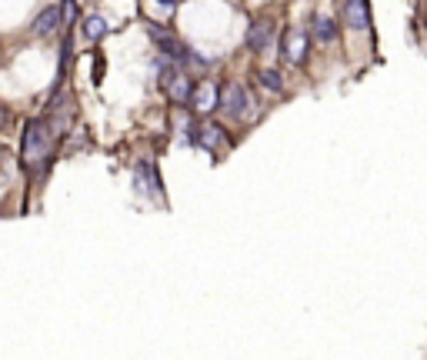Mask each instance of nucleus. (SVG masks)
<instances>
[{"label": "nucleus", "instance_id": "f257e3e1", "mask_svg": "<svg viewBox=\"0 0 427 360\" xmlns=\"http://www.w3.org/2000/svg\"><path fill=\"white\" fill-rule=\"evenodd\" d=\"M50 153H54V123L44 117L27 120L24 140H20V164L37 174L50 164Z\"/></svg>", "mask_w": 427, "mask_h": 360}, {"label": "nucleus", "instance_id": "f03ea898", "mask_svg": "<svg viewBox=\"0 0 427 360\" xmlns=\"http://www.w3.org/2000/svg\"><path fill=\"white\" fill-rule=\"evenodd\" d=\"M250 93H247V87L244 84H237V80H230V84H224L220 87V114L224 117H230V120H244L247 114H250Z\"/></svg>", "mask_w": 427, "mask_h": 360}, {"label": "nucleus", "instance_id": "7ed1b4c3", "mask_svg": "<svg viewBox=\"0 0 427 360\" xmlns=\"http://www.w3.org/2000/svg\"><path fill=\"white\" fill-rule=\"evenodd\" d=\"M307 50H310V37H307L304 30H284V37H280V57L294 63V67H301L307 60Z\"/></svg>", "mask_w": 427, "mask_h": 360}, {"label": "nucleus", "instance_id": "20e7f679", "mask_svg": "<svg viewBox=\"0 0 427 360\" xmlns=\"http://www.w3.org/2000/svg\"><path fill=\"white\" fill-rule=\"evenodd\" d=\"M187 104L194 107L197 114H207L214 107L220 104V87L214 84L211 77H204V80H194V90H190V100Z\"/></svg>", "mask_w": 427, "mask_h": 360}, {"label": "nucleus", "instance_id": "39448f33", "mask_svg": "<svg viewBox=\"0 0 427 360\" xmlns=\"http://www.w3.org/2000/svg\"><path fill=\"white\" fill-rule=\"evenodd\" d=\"M160 87L167 90L170 104L187 107V100H190V90H194V80H190V74H187L183 67H174V70H170V77L160 84Z\"/></svg>", "mask_w": 427, "mask_h": 360}, {"label": "nucleus", "instance_id": "423d86ee", "mask_svg": "<svg viewBox=\"0 0 427 360\" xmlns=\"http://www.w3.org/2000/svg\"><path fill=\"white\" fill-rule=\"evenodd\" d=\"M147 33H151V40L157 44V50L164 54V57L170 60H177V63H183V57H187V47L170 33L167 27H157V24H147Z\"/></svg>", "mask_w": 427, "mask_h": 360}, {"label": "nucleus", "instance_id": "0eeeda50", "mask_svg": "<svg viewBox=\"0 0 427 360\" xmlns=\"http://www.w3.org/2000/svg\"><path fill=\"white\" fill-rule=\"evenodd\" d=\"M274 37H277L274 20H254L250 30H247V50H250V54H264V50L274 47Z\"/></svg>", "mask_w": 427, "mask_h": 360}, {"label": "nucleus", "instance_id": "6e6552de", "mask_svg": "<svg viewBox=\"0 0 427 360\" xmlns=\"http://www.w3.org/2000/svg\"><path fill=\"white\" fill-rule=\"evenodd\" d=\"M340 20L351 30H370V7H367V0H344L340 3Z\"/></svg>", "mask_w": 427, "mask_h": 360}, {"label": "nucleus", "instance_id": "1a4fd4ad", "mask_svg": "<svg viewBox=\"0 0 427 360\" xmlns=\"http://www.w3.org/2000/svg\"><path fill=\"white\" fill-rule=\"evenodd\" d=\"M63 24V10L57 7V3H50V7H44L40 14L33 17V24H31V33L33 37H50V33H57Z\"/></svg>", "mask_w": 427, "mask_h": 360}, {"label": "nucleus", "instance_id": "9d476101", "mask_svg": "<svg viewBox=\"0 0 427 360\" xmlns=\"http://www.w3.org/2000/svg\"><path fill=\"white\" fill-rule=\"evenodd\" d=\"M134 183H137V190H151V194H160V174H157V164H153L151 157H144V160H137V167H134Z\"/></svg>", "mask_w": 427, "mask_h": 360}, {"label": "nucleus", "instance_id": "9b49d317", "mask_svg": "<svg viewBox=\"0 0 427 360\" xmlns=\"http://www.w3.org/2000/svg\"><path fill=\"white\" fill-rule=\"evenodd\" d=\"M194 144H200L204 150H211L214 153V150L227 147V134H224V127H220V123H200Z\"/></svg>", "mask_w": 427, "mask_h": 360}, {"label": "nucleus", "instance_id": "f8f14e48", "mask_svg": "<svg viewBox=\"0 0 427 360\" xmlns=\"http://www.w3.org/2000/svg\"><path fill=\"white\" fill-rule=\"evenodd\" d=\"M257 84L264 90H271V93H284V77H280V70H274V67L257 70Z\"/></svg>", "mask_w": 427, "mask_h": 360}, {"label": "nucleus", "instance_id": "ddd939ff", "mask_svg": "<svg viewBox=\"0 0 427 360\" xmlns=\"http://www.w3.org/2000/svg\"><path fill=\"white\" fill-rule=\"evenodd\" d=\"M314 37H317L320 44H334L337 40V24L331 17H317L314 20Z\"/></svg>", "mask_w": 427, "mask_h": 360}, {"label": "nucleus", "instance_id": "4468645a", "mask_svg": "<svg viewBox=\"0 0 427 360\" xmlns=\"http://www.w3.org/2000/svg\"><path fill=\"white\" fill-rule=\"evenodd\" d=\"M84 37H87V40H93V44H97L100 37H107V20H104V17H97V14L87 17V20H84Z\"/></svg>", "mask_w": 427, "mask_h": 360}, {"label": "nucleus", "instance_id": "2eb2a0df", "mask_svg": "<svg viewBox=\"0 0 427 360\" xmlns=\"http://www.w3.org/2000/svg\"><path fill=\"white\" fill-rule=\"evenodd\" d=\"M177 134H181V140H190V144H194V137H197V123H194V117L177 114Z\"/></svg>", "mask_w": 427, "mask_h": 360}, {"label": "nucleus", "instance_id": "dca6fc26", "mask_svg": "<svg viewBox=\"0 0 427 360\" xmlns=\"http://www.w3.org/2000/svg\"><path fill=\"white\" fill-rule=\"evenodd\" d=\"M74 0H63V20H67V24H74Z\"/></svg>", "mask_w": 427, "mask_h": 360}, {"label": "nucleus", "instance_id": "f3484780", "mask_svg": "<svg viewBox=\"0 0 427 360\" xmlns=\"http://www.w3.org/2000/svg\"><path fill=\"white\" fill-rule=\"evenodd\" d=\"M7 120H10V114H7V107H0V127H7Z\"/></svg>", "mask_w": 427, "mask_h": 360}]
</instances>
